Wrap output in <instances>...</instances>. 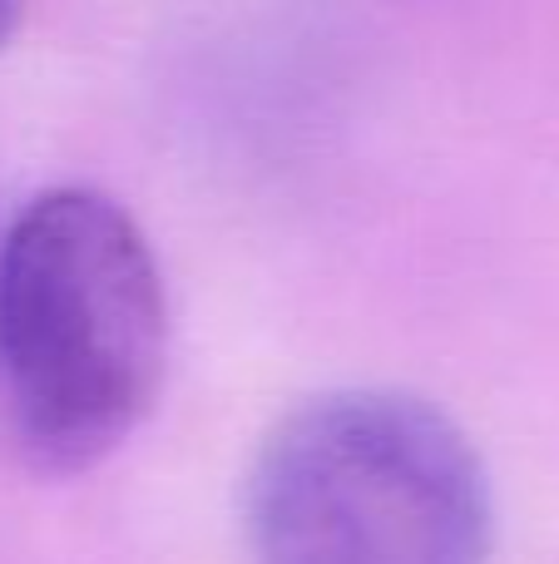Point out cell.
I'll use <instances>...</instances> for the list:
<instances>
[{
    "label": "cell",
    "mask_w": 559,
    "mask_h": 564,
    "mask_svg": "<svg viewBox=\"0 0 559 564\" xmlns=\"http://www.w3.org/2000/svg\"><path fill=\"white\" fill-rule=\"evenodd\" d=\"M491 480L446 411L332 391L263 441L248 476L253 564H485Z\"/></svg>",
    "instance_id": "cell-2"
},
{
    "label": "cell",
    "mask_w": 559,
    "mask_h": 564,
    "mask_svg": "<svg viewBox=\"0 0 559 564\" xmlns=\"http://www.w3.org/2000/svg\"><path fill=\"white\" fill-rule=\"evenodd\" d=\"M168 302L139 224L95 188H50L0 248V411L40 476H79L149 416Z\"/></svg>",
    "instance_id": "cell-1"
},
{
    "label": "cell",
    "mask_w": 559,
    "mask_h": 564,
    "mask_svg": "<svg viewBox=\"0 0 559 564\" xmlns=\"http://www.w3.org/2000/svg\"><path fill=\"white\" fill-rule=\"evenodd\" d=\"M15 20H20V0H0V50L15 35Z\"/></svg>",
    "instance_id": "cell-3"
}]
</instances>
